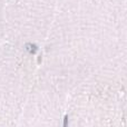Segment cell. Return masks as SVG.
I'll return each mask as SVG.
<instances>
[{"instance_id": "cell-1", "label": "cell", "mask_w": 127, "mask_h": 127, "mask_svg": "<svg viewBox=\"0 0 127 127\" xmlns=\"http://www.w3.org/2000/svg\"><path fill=\"white\" fill-rule=\"evenodd\" d=\"M67 123H68V116H67V115H66V116H65V118H64V126H67Z\"/></svg>"}]
</instances>
